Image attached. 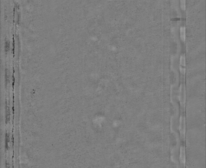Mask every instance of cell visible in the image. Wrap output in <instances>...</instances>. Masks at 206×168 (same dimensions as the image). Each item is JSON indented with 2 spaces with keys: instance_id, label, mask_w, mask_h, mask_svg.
Instances as JSON below:
<instances>
[{
  "instance_id": "cell-2",
  "label": "cell",
  "mask_w": 206,
  "mask_h": 168,
  "mask_svg": "<svg viewBox=\"0 0 206 168\" xmlns=\"http://www.w3.org/2000/svg\"><path fill=\"white\" fill-rule=\"evenodd\" d=\"M185 27H181V39L182 41H185Z\"/></svg>"
},
{
  "instance_id": "cell-1",
  "label": "cell",
  "mask_w": 206,
  "mask_h": 168,
  "mask_svg": "<svg viewBox=\"0 0 206 168\" xmlns=\"http://www.w3.org/2000/svg\"><path fill=\"white\" fill-rule=\"evenodd\" d=\"M181 74V84L180 87V101H181V118H180V132L181 140L185 145V73Z\"/></svg>"
},
{
  "instance_id": "cell-3",
  "label": "cell",
  "mask_w": 206,
  "mask_h": 168,
  "mask_svg": "<svg viewBox=\"0 0 206 168\" xmlns=\"http://www.w3.org/2000/svg\"><path fill=\"white\" fill-rule=\"evenodd\" d=\"M181 8L182 10H185V0H181Z\"/></svg>"
}]
</instances>
